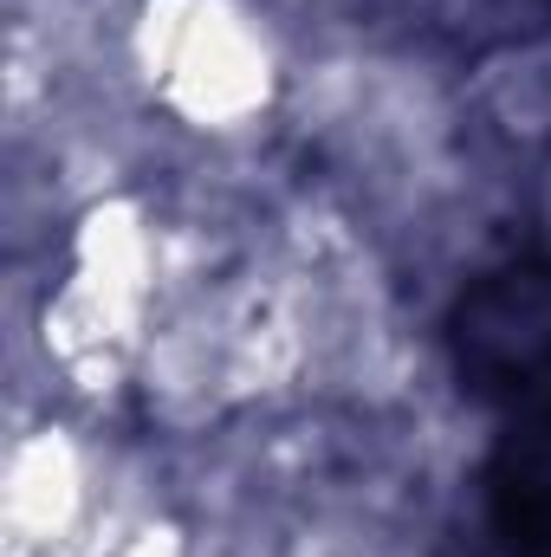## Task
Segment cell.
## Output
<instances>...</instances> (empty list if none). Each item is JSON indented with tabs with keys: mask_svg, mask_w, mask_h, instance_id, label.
<instances>
[{
	"mask_svg": "<svg viewBox=\"0 0 551 557\" xmlns=\"http://www.w3.org/2000/svg\"><path fill=\"white\" fill-rule=\"evenodd\" d=\"M131 65L149 98L201 137L260 124L279 98L273 33L247 0H137Z\"/></svg>",
	"mask_w": 551,
	"mask_h": 557,
	"instance_id": "cell-1",
	"label": "cell"
},
{
	"mask_svg": "<svg viewBox=\"0 0 551 557\" xmlns=\"http://www.w3.org/2000/svg\"><path fill=\"white\" fill-rule=\"evenodd\" d=\"M111 557H188V539H182L175 525H156V519H149L137 532H124Z\"/></svg>",
	"mask_w": 551,
	"mask_h": 557,
	"instance_id": "cell-5",
	"label": "cell"
},
{
	"mask_svg": "<svg viewBox=\"0 0 551 557\" xmlns=\"http://www.w3.org/2000/svg\"><path fill=\"white\" fill-rule=\"evenodd\" d=\"M91 512V454L72 428L46 421L13 441L0 473V532L13 557H52Z\"/></svg>",
	"mask_w": 551,
	"mask_h": 557,
	"instance_id": "cell-3",
	"label": "cell"
},
{
	"mask_svg": "<svg viewBox=\"0 0 551 557\" xmlns=\"http://www.w3.org/2000/svg\"><path fill=\"white\" fill-rule=\"evenodd\" d=\"M149 298H156V234L149 214L124 195H105L78 214L72 227V267L59 292L46 298V357L78 383V389H111L124 370L143 363V331H149Z\"/></svg>",
	"mask_w": 551,
	"mask_h": 557,
	"instance_id": "cell-2",
	"label": "cell"
},
{
	"mask_svg": "<svg viewBox=\"0 0 551 557\" xmlns=\"http://www.w3.org/2000/svg\"><path fill=\"white\" fill-rule=\"evenodd\" d=\"M480 111L519 143L551 137V52L546 46H513L500 59L480 65V85H474Z\"/></svg>",
	"mask_w": 551,
	"mask_h": 557,
	"instance_id": "cell-4",
	"label": "cell"
}]
</instances>
